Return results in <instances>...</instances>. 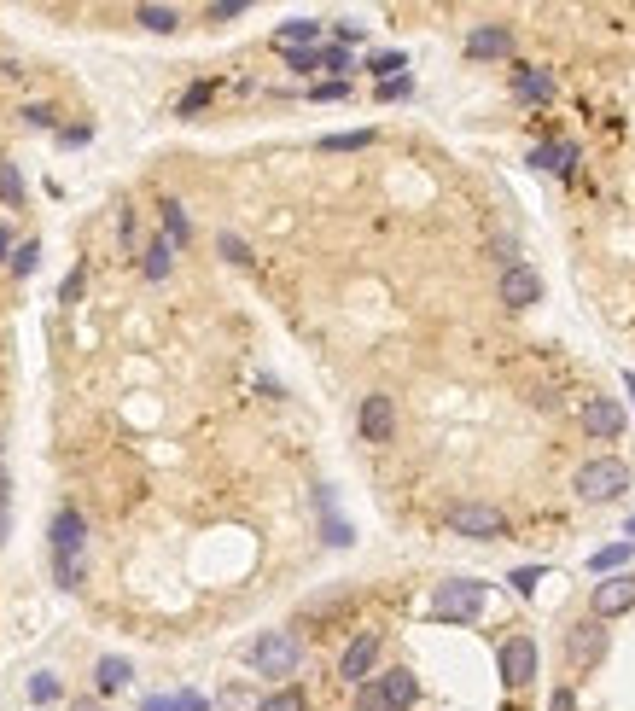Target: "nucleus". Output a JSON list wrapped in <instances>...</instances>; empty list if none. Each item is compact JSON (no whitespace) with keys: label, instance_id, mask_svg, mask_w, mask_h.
I'll return each instance as SVG.
<instances>
[{"label":"nucleus","instance_id":"14","mask_svg":"<svg viewBox=\"0 0 635 711\" xmlns=\"http://www.w3.org/2000/svg\"><path fill=\"white\" fill-rule=\"evenodd\" d=\"M309 41H321V24H315V18H292V24L274 30V47H280V53H309Z\"/></svg>","mask_w":635,"mask_h":711},{"label":"nucleus","instance_id":"37","mask_svg":"<svg viewBox=\"0 0 635 711\" xmlns=\"http://www.w3.org/2000/svg\"><path fill=\"white\" fill-rule=\"evenodd\" d=\"M175 706H181V711H210V700H204V694H193V688H187V694H175Z\"/></svg>","mask_w":635,"mask_h":711},{"label":"nucleus","instance_id":"13","mask_svg":"<svg viewBox=\"0 0 635 711\" xmlns=\"http://www.w3.org/2000/svg\"><path fill=\"white\" fill-rule=\"evenodd\" d=\"M362 438H368V443H391V438H397V403H391V397H379V391L362 397Z\"/></svg>","mask_w":635,"mask_h":711},{"label":"nucleus","instance_id":"41","mask_svg":"<svg viewBox=\"0 0 635 711\" xmlns=\"http://www.w3.org/2000/svg\"><path fill=\"white\" fill-rule=\"evenodd\" d=\"M24 117H30L35 129H53V111H47V105H30V111H24Z\"/></svg>","mask_w":635,"mask_h":711},{"label":"nucleus","instance_id":"33","mask_svg":"<svg viewBox=\"0 0 635 711\" xmlns=\"http://www.w3.org/2000/svg\"><path fill=\"white\" fill-rule=\"evenodd\" d=\"M222 257H228V263H251V251H245V239H234V234H222Z\"/></svg>","mask_w":635,"mask_h":711},{"label":"nucleus","instance_id":"18","mask_svg":"<svg viewBox=\"0 0 635 711\" xmlns=\"http://www.w3.org/2000/svg\"><path fill=\"white\" fill-rule=\"evenodd\" d=\"M513 94L519 100H554V76L548 70H519L513 76Z\"/></svg>","mask_w":635,"mask_h":711},{"label":"nucleus","instance_id":"30","mask_svg":"<svg viewBox=\"0 0 635 711\" xmlns=\"http://www.w3.org/2000/svg\"><path fill=\"white\" fill-rule=\"evenodd\" d=\"M368 129H362V135H327V140H321V146H327V152H356V146H368Z\"/></svg>","mask_w":635,"mask_h":711},{"label":"nucleus","instance_id":"34","mask_svg":"<svg viewBox=\"0 0 635 711\" xmlns=\"http://www.w3.org/2000/svg\"><path fill=\"white\" fill-rule=\"evenodd\" d=\"M140 711H181V706H175V694H146Z\"/></svg>","mask_w":635,"mask_h":711},{"label":"nucleus","instance_id":"45","mask_svg":"<svg viewBox=\"0 0 635 711\" xmlns=\"http://www.w3.org/2000/svg\"><path fill=\"white\" fill-rule=\"evenodd\" d=\"M76 711H94V700H82V706H76Z\"/></svg>","mask_w":635,"mask_h":711},{"label":"nucleus","instance_id":"26","mask_svg":"<svg viewBox=\"0 0 635 711\" xmlns=\"http://www.w3.org/2000/svg\"><path fill=\"white\" fill-rule=\"evenodd\" d=\"M542 577H548V566H519V572L507 577V583H513L519 595H531V589H536V583H542Z\"/></svg>","mask_w":635,"mask_h":711},{"label":"nucleus","instance_id":"28","mask_svg":"<svg viewBox=\"0 0 635 711\" xmlns=\"http://www.w3.org/2000/svg\"><path fill=\"white\" fill-rule=\"evenodd\" d=\"M315 70H350V53H344V47H321V53H315Z\"/></svg>","mask_w":635,"mask_h":711},{"label":"nucleus","instance_id":"9","mask_svg":"<svg viewBox=\"0 0 635 711\" xmlns=\"http://www.w3.org/2000/svg\"><path fill=\"white\" fill-rule=\"evenodd\" d=\"M502 682H507V688L536 682V642H531V636H507V642H502Z\"/></svg>","mask_w":635,"mask_h":711},{"label":"nucleus","instance_id":"46","mask_svg":"<svg viewBox=\"0 0 635 711\" xmlns=\"http://www.w3.org/2000/svg\"><path fill=\"white\" fill-rule=\"evenodd\" d=\"M630 403H635V379H630Z\"/></svg>","mask_w":635,"mask_h":711},{"label":"nucleus","instance_id":"1","mask_svg":"<svg viewBox=\"0 0 635 711\" xmlns=\"http://www.w3.org/2000/svg\"><path fill=\"white\" fill-rule=\"evenodd\" d=\"M53 572H59V583L65 589H76L82 583V542H88V525H82V513L76 508H59L53 513Z\"/></svg>","mask_w":635,"mask_h":711},{"label":"nucleus","instance_id":"15","mask_svg":"<svg viewBox=\"0 0 635 711\" xmlns=\"http://www.w3.org/2000/svg\"><path fill=\"white\" fill-rule=\"evenodd\" d=\"M467 53H472V59H507V53H513V35H507L502 24H490V30H472V35H467Z\"/></svg>","mask_w":635,"mask_h":711},{"label":"nucleus","instance_id":"31","mask_svg":"<svg viewBox=\"0 0 635 711\" xmlns=\"http://www.w3.org/2000/svg\"><path fill=\"white\" fill-rule=\"evenodd\" d=\"M30 700H59V677H47V671L30 677Z\"/></svg>","mask_w":635,"mask_h":711},{"label":"nucleus","instance_id":"12","mask_svg":"<svg viewBox=\"0 0 635 711\" xmlns=\"http://www.w3.org/2000/svg\"><path fill=\"white\" fill-rule=\"evenodd\" d=\"M373 665H379V636H373V630H362L356 642L344 647V659H338V677H344V682H368Z\"/></svg>","mask_w":635,"mask_h":711},{"label":"nucleus","instance_id":"17","mask_svg":"<svg viewBox=\"0 0 635 711\" xmlns=\"http://www.w3.org/2000/svg\"><path fill=\"white\" fill-rule=\"evenodd\" d=\"M129 659H117V653H111V659H100V665H94V688H100V694H117V688H129Z\"/></svg>","mask_w":635,"mask_h":711},{"label":"nucleus","instance_id":"21","mask_svg":"<svg viewBox=\"0 0 635 711\" xmlns=\"http://www.w3.org/2000/svg\"><path fill=\"white\" fill-rule=\"evenodd\" d=\"M169 257H175V245H169V239H152V245H146V280H164Z\"/></svg>","mask_w":635,"mask_h":711},{"label":"nucleus","instance_id":"25","mask_svg":"<svg viewBox=\"0 0 635 711\" xmlns=\"http://www.w3.org/2000/svg\"><path fill=\"white\" fill-rule=\"evenodd\" d=\"M35 263H41V245H18V251H12V274H35Z\"/></svg>","mask_w":635,"mask_h":711},{"label":"nucleus","instance_id":"7","mask_svg":"<svg viewBox=\"0 0 635 711\" xmlns=\"http://www.w3.org/2000/svg\"><path fill=\"white\" fill-rule=\"evenodd\" d=\"M635 607V572H606L595 589H589V618H618V612Z\"/></svg>","mask_w":635,"mask_h":711},{"label":"nucleus","instance_id":"10","mask_svg":"<svg viewBox=\"0 0 635 711\" xmlns=\"http://www.w3.org/2000/svg\"><path fill=\"white\" fill-rule=\"evenodd\" d=\"M577 420H583V432H595V438H618V432H624V403H618V397H583Z\"/></svg>","mask_w":635,"mask_h":711},{"label":"nucleus","instance_id":"42","mask_svg":"<svg viewBox=\"0 0 635 711\" xmlns=\"http://www.w3.org/2000/svg\"><path fill=\"white\" fill-rule=\"evenodd\" d=\"M6 537H12V513L0 508V548H6Z\"/></svg>","mask_w":635,"mask_h":711},{"label":"nucleus","instance_id":"38","mask_svg":"<svg viewBox=\"0 0 635 711\" xmlns=\"http://www.w3.org/2000/svg\"><path fill=\"white\" fill-rule=\"evenodd\" d=\"M548 711H577V700H571V688H554V694H548Z\"/></svg>","mask_w":635,"mask_h":711},{"label":"nucleus","instance_id":"8","mask_svg":"<svg viewBox=\"0 0 635 711\" xmlns=\"http://www.w3.org/2000/svg\"><path fill=\"white\" fill-rule=\"evenodd\" d=\"M566 659L577 665V671H595L606 659V624L601 618H577L566 630Z\"/></svg>","mask_w":635,"mask_h":711},{"label":"nucleus","instance_id":"36","mask_svg":"<svg viewBox=\"0 0 635 711\" xmlns=\"http://www.w3.org/2000/svg\"><path fill=\"white\" fill-rule=\"evenodd\" d=\"M327 542H338V548L350 542V525H344V519H333V513H327Z\"/></svg>","mask_w":635,"mask_h":711},{"label":"nucleus","instance_id":"44","mask_svg":"<svg viewBox=\"0 0 635 711\" xmlns=\"http://www.w3.org/2000/svg\"><path fill=\"white\" fill-rule=\"evenodd\" d=\"M6 251H12V239H6V228H0V263H6Z\"/></svg>","mask_w":635,"mask_h":711},{"label":"nucleus","instance_id":"11","mask_svg":"<svg viewBox=\"0 0 635 711\" xmlns=\"http://www.w3.org/2000/svg\"><path fill=\"white\" fill-rule=\"evenodd\" d=\"M536 298H542V274H536L531 263H507L502 269V304L507 309H531Z\"/></svg>","mask_w":635,"mask_h":711},{"label":"nucleus","instance_id":"24","mask_svg":"<svg viewBox=\"0 0 635 711\" xmlns=\"http://www.w3.org/2000/svg\"><path fill=\"white\" fill-rule=\"evenodd\" d=\"M624 560H630V542H612V548H601V554H595V572H618Z\"/></svg>","mask_w":635,"mask_h":711},{"label":"nucleus","instance_id":"6","mask_svg":"<svg viewBox=\"0 0 635 711\" xmlns=\"http://www.w3.org/2000/svg\"><path fill=\"white\" fill-rule=\"evenodd\" d=\"M449 531H455V537H472V542H496V537H507V519H502V508H490V502H455V508H449Z\"/></svg>","mask_w":635,"mask_h":711},{"label":"nucleus","instance_id":"43","mask_svg":"<svg viewBox=\"0 0 635 711\" xmlns=\"http://www.w3.org/2000/svg\"><path fill=\"white\" fill-rule=\"evenodd\" d=\"M6 490H12V478H6V467H0V508H6Z\"/></svg>","mask_w":635,"mask_h":711},{"label":"nucleus","instance_id":"39","mask_svg":"<svg viewBox=\"0 0 635 711\" xmlns=\"http://www.w3.org/2000/svg\"><path fill=\"white\" fill-rule=\"evenodd\" d=\"M239 12H245V0H216L210 6V18H239Z\"/></svg>","mask_w":635,"mask_h":711},{"label":"nucleus","instance_id":"32","mask_svg":"<svg viewBox=\"0 0 635 711\" xmlns=\"http://www.w3.org/2000/svg\"><path fill=\"white\" fill-rule=\"evenodd\" d=\"M204 100H210V82H199V88H187V94H181V117H193V111H199Z\"/></svg>","mask_w":635,"mask_h":711},{"label":"nucleus","instance_id":"20","mask_svg":"<svg viewBox=\"0 0 635 711\" xmlns=\"http://www.w3.org/2000/svg\"><path fill=\"white\" fill-rule=\"evenodd\" d=\"M134 18H140L146 30H158V35H169V30H175V24H181V12H175V6H140Z\"/></svg>","mask_w":635,"mask_h":711},{"label":"nucleus","instance_id":"23","mask_svg":"<svg viewBox=\"0 0 635 711\" xmlns=\"http://www.w3.org/2000/svg\"><path fill=\"white\" fill-rule=\"evenodd\" d=\"M257 711H309V706H303V694H298V688H280V694H268V700H263Z\"/></svg>","mask_w":635,"mask_h":711},{"label":"nucleus","instance_id":"5","mask_svg":"<svg viewBox=\"0 0 635 711\" xmlns=\"http://www.w3.org/2000/svg\"><path fill=\"white\" fill-rule=\"evenodd\" d=\"M624 490H630V467H624V461H612V455H606V461H583V467H577V496H583V502H618Z\"/></svg>","mask_w":635,"mask_h":711},{"label":"nucleus","instance_id":"19","mask_svg":"<svg viewBox=\"0 0 635 711\" xmlns=\"http://www.w3.org/2000/svg\"><path fill=\"white\" fill-rule=\"evenodd\" d=\"M164 228H169V245H187L193 239V222H187V210L175 199H164Z\"/></svg>","mask_w":635,"mask_h":711},{"label":"nucleus","instance_id":"40","mask_svg":"<svg viewBox=\"0 0 635 711\" xmlns=\"http://www.w3.org/2000/svg\"><path fill=\"white\" fill-rule=\"evenodd\" d=\"M344 94H350L344 82H321V88H315V100H344Z\"/></svg>","mask_w":635,"mask_h":711},{"label":"nucleus","instance_id":"29","mask_svg":"<svg viewBox=\"0 0 635 711\" xmlns=\"http://www.w3.org/2000/svg\"><path fill=\"white\" fill-rule=\"evenodd\" d=\"M368 70H373V76H385V82H391V76L402 70V53H373V59H368Z\"/></svg>","mask_w":635,"mask_h":711},{"label":"nucleus","instance_id":"2","mask_svg":"<svg viewBox=\"0 0 635 711\" xmlns=\"http://www.w3.org/2000/svg\"><path fill=\"white\" fill-rule=\"evenodd\" d=\"M245 659H251L257 677H292V671L303 665V642L292 636V630H263Z\"/></svg>","mask_w":635,"mask_h":711},{"label":"nucleus","instance_id":"35","mask_svg":"<svg viewBox=\"0 0 635 711\" xmlns=\"http://www.w3.org/2000/svg\"><path fill=\"white\" fill-rule=\"evenodd\" d=\"M408 94V76H391V82H379V100H402Z\"/></svg>","mask_w":635,"mask_h":711},{"label":"nucleus","instance_id":"16","mask_svg":"<svg viewBox=\"0 0 635 711\" xmlns=\"http://www.w3.org/2000/svg\"><path fill=\"white\" fill-rule=\"evenodd\" d=\"M571 164H577V146H571V140H560V146H536V152H531V170L566 175Z\"/></svg>","mask_w":635,"mask_h":711},{"label":"nucleus","instance_id":"4","mask_svg":"<svg viewBox=\"0 0 635 711\" xmlns=\"http://www.w3.org/2000/svg\"><path fill=\"white\" fill-rule=\"evenodd\" d=\"M478 612H484V583H472V577H449V583H437L432 618H443V624H472Z\"/></svg>","mask_w":635,"mask_h":711},{"label":"nucleus","instance_id":"27","mask_svg":"<svg viewBox=\"0 0 635 711\" xmlns=\"http://www.w3.org/2000/svg\"><path fill=\"white\" fill-rule=\"evenodd\" d=\"M0 199H6V204L24 199V181H18V170H12V164H0Z\"/></svg>","mask_w":635,"mask_h":711},{"label":"nucleus","instance_id":"3","mask_svg":"<svg viewBox=\"0 0 635 711\" xmlns=\"http://www.w3.org/2000/svg\"><path fill=\"white\" fill-rule=\"evenodd\" d=\"M414 700H420V682H414V671H385V677L362 682L356 711H408Z\"/></svg>","mask_w":635,"mask_h":711},{"label":"nucleus","instance_id":"22","mask_svg":"<svg viewBox=\"0 0 635 711\" xmlns=\"http://www.w3.org/2000/svg\"><path fill=\"white\" fill-rule=\"evenodd\" d=\"M257 706H263V700H257L251 688H239V682L234 688H222V711H257Z\"/></svg>","mask_w":635,"mask_h":711}]
</instances>
